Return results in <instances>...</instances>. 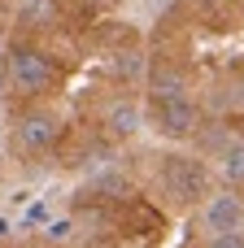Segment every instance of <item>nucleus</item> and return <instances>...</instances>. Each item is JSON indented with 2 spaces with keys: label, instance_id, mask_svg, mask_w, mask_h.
I'll return each mask as SVG.
<instances>
[{
  "label": "nucleus",
  "instance_id": "f257e3e1",
  "mask_svg": "<svg viewBox=\"0 0 244 248\" xmlns=\"http://www.w3.org/2000/svg\"><path fill=\"white\" fill-rule=\"evenodd\" d=\"M162 187H166V196H175L179 205H196L201 196H210V170H205L201 157L170 153L166 166H162Z\"/></svg>",
  "mask_w": 244,
  "mask_h": 248
},
{
  "label": "nucleus",
  "instance_id": "f03ea898",
  "mask_svg": "<svg viewBox=\"0 0 244 248\" xmlns=\"http://www.w3.org/2000/svg\"><path fill=\"white\" fill-rule=\"evenodd\" d=\"M9 83H13V92H22V96H39L48 83H52V61L39 52V48H13L9 52Z\"/></svg>",
  "mask_w": 244,
  "mask_h": 248
},
{
  "label": "nucleus",
  "instance_id": "7ed1b4c3",
  "mask_svg": "<svg viewBox=\"0 0 244 248\" xmlns=\"http://www.w3.org/2000/svg\"><path fill=\"white\" fill-rule=\"evenodd\" d=\"M61 140V122H57V113H22L17 122H13V148L17 153H26V157H39V153H48L52 144Z\"/></svg>",
  "mask_w": 244,
  "mask_h": 248
},
{
  "label": "nucleus",
  "instance_id": "20e7f679",
  "mask_svg": "<svg viewBox=\"0 0 244 248\" xmlns=\"http://www.w3.org/2000/svg\"><path fill=\"white\" fill-rule=\"evenodd\" d=\"M153 122H157V135L166 140H192L201 131V109L179 96V100H153Z\"/></svg>",
  "mask_w": 244,
  "mask_h": 248
},
{
  "label": "nucleus",
  "instance_id": "39448f33",
  "mask_svg": "<svg viewBox=\"0 0 244 248\" xmlns=\"http://www.w3.org/2000/svg\"><path fill=\"white\" fill-rule=\"evenodd\" d=\"M201 222H205V231H210V235L240 231V227H244V196L236 192V187H227V192L210 196V201H205V214H201Z\"/></svg>",
  "mask_w": 244,
  "mask_h": 248
},
{
  "label": "nucleus",
  "instance_id": "423d86ee",
  "mask_svg": "<svg viewBox=\"0 0 244 248\" xmlns=\"http://www.w3.org/2000/svg\"><path fill=\"white\" fill-rule=\"evenodd\" d=\"M105 126H109L118 140H131V135L140 131V105H131V100H114L109 113H105Z\"/></svg>",
  "mask_w": 244,
  "mask_h": 248
},
{
  "label": "nucleus",
  "instance_id": "0eeeda50",
  "mask_svg": "<svg viewBox=\"0 0 244 248\" xmlns=\"http://www.w3.org/2000/svg\"><path fill=\"white\" fill-rule=\"evenodd\" d=\"M218 170H223L227 187H240V183H244V140L223 144V153H218Z\"/></svg>",
  "mask_w": 244,
  "mask_h": 248
},
{
  "label": "nucleus",
  "instance_id": "6e6552de",
  "mask_svg": "<svg viewBox=\"0 0 244 248\" xmlns=\"http://www.w3.org/2000/svg\"><path fill=\"white\" fill-rule=\"evenodd\" d=\"M148 87H153V100H179V96H188V83L175 70H153Z\"/></svg>",
  "mask_w": 244,
  "mask_h": 248
},
{
  "label": "nucleus",
  "instance_id": "1a4fd4ad",
  "mask_svg": "<svg viewBox=\"0 0 244 248\" xmlns=\"http://www.w3.org/2000/svg\"><path fill=\"white\" fill-rule=\"evenodd\" d=\"M44 235H48L52 244H65V240L74 235V222H70V218H52V222L44 227Z\"/></svg>",
  "mask_w": 244,
  "mask_h": 248
},
{
  "label": "nucleus",
  "instance_id": "9d476101",
  "mask_svg": "<svg viewBox=\"0 0 244 248\" xmlns=\"http://www.w3.org/2000/svg\"><path fill=\"white\" fill-rule=\"evenodd\" d=\"M210 248H244V231H223V235H210Z\"/></svg>",
  "mask_w": 244,
  "mask_h": 248
},
{
  "label": "nucleus",
  "instance_id": "9b49d317",
  "mask_svg": "<svg viewBox=\"0 0 244 248\" xmlns=\"http://www.w3.org/2000/svg\"><path fill=\"white\" fill-rule=\"evenodd\" d=\"M118 70H122V74H140V57H127V61H118Z\"/></svg>",
  "mask_w": 244,
  "mask_h": 248
},
{
  "label": "nucleus",
  "instance_id": "f8f14e48",
  "mask_svg": "<svg viewBox=\"0 0 244 248\" xmlns=\"http://www.w3.org/2000/svg\"><path fill=\"white\" fill-rule=\"evenodd\" d=\"M9 235H13V222H9V218L0 214V240H9Z\"/></svg>",
  "mask_w": 244,
  "mask_h": 248
},
{
  "label": "nucleus",
  "instance_id": "ddd939ff",
  "mask_svg": "<svg viewBox=\"0 0 244 248\" xmlns=\"http://www.w3.org/2000/svg\"><path fill=\"white\" fill-rule=\"evenodd\" d=\"M0 52H4V44H0Z\"/></svg>",
  "mask_w": 244,
  "mask_h": 248
},
{
  "label": "nucleus",
  "instance_id": "4468645a",
  "mask_svg": "<svg viewBox=\"0 0 244 248\" xmlns=\"http://www.w3.org/2000/svg\"><path fill=\"white\" fill-rule=\"evenodd\" d=\"M240 231H244V227H240Z\"/></svg>",
  "mask_w": 244,
  "mask_h": 248
}]
</instances>
